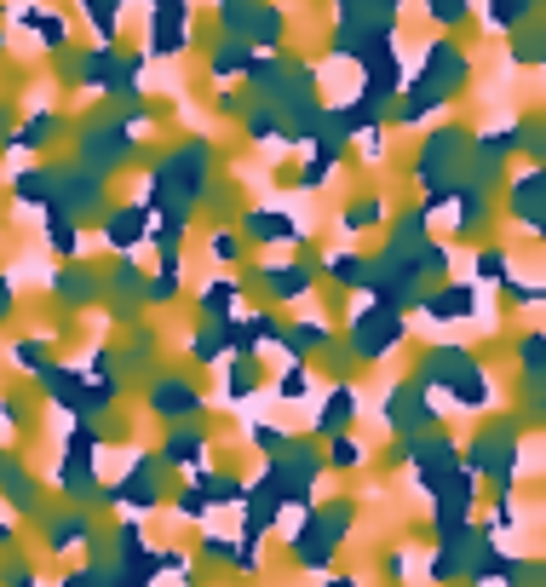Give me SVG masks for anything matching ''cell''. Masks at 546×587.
I'll return each instance as SVG.
<instances>
[{
  "instance_id": "obj_39",
  "label": "cell",
  "mask_w": 546,
  "mask_h": 587,
  "mask_svg": "<svg viewBox=\"0 0 546 587\" xmlns=\"http://www.w3.org/2000/svg\"><path fill=\"white\" fill-rule=\"evenodd\" d=\"M173 455H184V461H190V455H202V438H173Z\"/></svg>"
},
{
  "instance_id": "obj_2",
  "label": "cell",
  "mask_w": 546,
  "mask_h": 587,
  "mask_svg": "<svg viewBox=\"0 0 546 587\" xmlns=\"http://www.w3.org/2000/svg\"><path fill=\"white\" fill-rule=\"evenodd\" d=\"M460 162H472V139H466V133H455V127H443V133H432V139H426L420 162H414V173H420V185H432V190H455V185H443V179H449Z\"/></svg>"
},
{
  "instance_id": "obj_30",
  "label": "cell",
  "mask_w": 546,
  "mask_h": 587,
  "mask_svg": "<svg viewBox=\"0 0 546 587\" xmlns=\"http://www.w3.org/2000/svg\"><path fill=\"white\" fill-rule=\"evenodd\" d=\"M512 58H524V64H541V29H524V41L512 35Z\"/></svg>"
},
{
  "instance_id": "obj_4",
  "label": "cell",
  "mask_w": 546,
  "mask_h": 587,
  "mask_svg": "<svg viewBox=\"0 0 546 587\" xmlns=\"http://www.w3.org/2000/svg\"><path fill=\"white\" fill-rule=\"evenodd\" d=\"M133 127H144V116L115 121V127H92L87 139H81V162H87L92 173H110V167L133 150Z\"/></svg>"
},
{
  "instance_id": "obj_14",
  "label": "cell",
  "mask_w": 546,
  "mask_h": 587,
  "mask_svg": "<svg viewBox=\"0 0 546 587\" xmlns=\"http://www.w3.org/2000/svg\"><path fill=\"white\" fill-rule=\"evenodd\" d=\"M156 403L167 409V421H179V415H196V409H202V398H196L190 386H179V380H161V386H156Z\"/></svg>"
},
{
  "instance_id": "obj_8",
  "label": "cell",
  "mask_w": 546,
  "mask_h": 587,
  "mask_svg": "<svg viewBox=\"0 0 546 587\" xmlns=\"http://www.w3.org/2000/svg\"><path fill=\"white\" fill-rule=\"evenodd\" d=\"M242 225H248V242H265V248H276V242H294V236H305L299 231V219L294 213H248V219H242Z\"/></svg>"
},
{
  "instance_id": "obj_9",
  "label": "cell",
  "mask_w": 546,
  "mask_h": 587,
  "mask_svg": "<svg viewBox=\"0 0 546 587\" xmlns=\"http://www.w3.org/2000/svg\"><path fill=\"white\" fill-rule=\"evenodd\" d=\"M265 294L271 300H305L311 294V265H265Z\"/></svg>"
},
{
  "instance_id": "obj_24",
  "label": "cell",
  "mask_w": 546,
  "mask_h": 587,
  "mask_svg": "<svg viewBox=\"0 0 546 587\" xmlns=\"http://www.w3.org/2000/svg\"><path fill=\"white\" fill-rule=\"evenodd\" d=\"M52 133H58V116H35L12 144H23V150H41V144H52Z\"/></svg>"
},
{
  "instance_id": "obj_6",
  "label": "cell",
  "mask_w": 546,
  "mask_h": 587,
  "mask_svg": "<svg viewBox=\"0 0 546 587\" xmlns=\"http://www.w3.org/2000/svg\"><path fill=\"white\" fill-rule=\"evenodd\" d=\"M144 236H150V213L144 208H115L110 219H104V242H110L115 254H133Z\"/></svg>"
},
{
  "instance_id": "obj_16",
  "label": "cell",
  "mask_w": 546,
  "mask_h": 587,
  "mask_svg": "<svg viewBox=\"0 0 546 587\" xmlns=\"http://www.w3.org/2000/svg\"><path fill=\"white\" fill-rule=\"evenodd\" d=\"M541 12V0H489V24L495 29H518Z\"/></svg>"
},
{
  "instance_id": "obj_15",
  "label": "cell",
  "mask_w": 546,
  "mask_h": 587,
  "mask_svg": "<svg viewBox=\"0 0 546 587\" xmlns=\"http://www.w3.org/2000/svg\"><path fill=\"white\" fill-rule=\"evenodd\" d=\"M322 271L340 282V288H368V259L363 254H328V265H322Z\"/></svg>"
},
{
  "instance_id": "obj_1",
  "label": "cell",
  "mask_w": 546,
  "mask_h": 587,
  "mask_svg": "<svg viewBox=\"0 0 546 587\" xmlns=\"http://www.w3.org/2000/svg\"><path fill=\"white\" fill-rule=\"evenodd\" d=\"M397 340H403V311L386 306V300H374V306H363L351 317V352L363 357V363L386 357Z\"/></svg>"
},
{
  "instance_id": "obj_10",
  "label": "cell",
  "mask_w": 546,
  "mask_h": 587,
  "mask_svg": "<svg viewBox=\"0 0 546 587\" xmlns=\"http://www.w3.org/2000/svg\"><path fill=\"white\" fill-rule=\"evenodd\" d=\"M46 242H52V248H58L64 259L81 254V231H75V213L58 208V202H46Z\"/></svg>"
},
{
  "instance_id": "obj_11",
  "label": "cell",
  "mask_w": 546,
  "mask_h": 587,
  "mask_svg": "<svg viewBox=\"0 0 546 587\" xmlns=\"http://www.w3.org/2000/svg\"><path fill=\"white\" fill-rule=\"evenodd\" d=\"M541 202H546L541 173H524V179L512 185V213H524V225H529V231H541Z\"/></svg>"
},
{
  "instance_id": "obj_22",
  "label": "cell",
  "mask_w": 546,
  "mask_h": 587,
  "mask_svg": "<svg viewBox=\"0 0 546 587\" xmlns=\"http://www.w3.org/2000/svg\"><path fill=\"white\" fill-rule=\"evenodd\" d=\"M460 190V185H455ZM483 219H489V202H483V190L472 185V190H460V231H478Z\"/></svg>"
},
{
  "instance_id": "obj_32",
  "label": "cell",
  "mask_w": 546,
  "mask_h": 587,
  "mask_svg": "<svg viewBox=\"0 0 546 587\" xmlns=\"http://www.w3.org/2000/svg\"><path fill=\"white\" fill-rule=\"evenodd\" d=\"M524 375H529V380H541V329H529V334H524Z\"/></svg>"
},
{
  "instance_id": "obj_17",
  "label": "cell",
  "mask_w": 546,
  "mask_h": 587,
  "mask_svg": "<svg viewBox=\"0 0 546 587\" xmlns=\"http://www.w3.org/2000/svg\"><path fill=\"white\" fill-rule=\"evenodd\" d=\"M248 70V41L242 35H225L219 47H213V75H242Z\"/></svg>"
},
{
  "instance_id": "obj_38",
  "label": "cell",
  "mask_w": 546,
  "mask_h": 587,
  "mask_svg": "<svg viewBox=\"0 0 546 587\" xmlns=\"http://www.w3.org/2000/svg\"><path fill=\"white\" fill-rule=\"evenodd\" d=\"M334 467H357V444H345L340 438V444H334Z\"/></svg>"
},
{
  "instance_id": "obj_35",
  "label": "cell",
  "mask_w": 546,
  "mask_h": 587,
  "mask_svg": "<svg viewBox=\"0 0 546 587\" xmlns=\"http://www.w3.org/2000/svg\"><path fill=\"white\" fill-rule=\"evenodd\" d=\"M478 277H483V282L506 277V254H495V248H489V254H478Z\"/></svg>"
},
{
  "instance_id": "obj_27",
  "label": "cell",
  "mask_w": 546,
  "mask_h": 587,
  "mask_svg": "<svg viewBox=\"0 0 546 587\" xmlns=\"http://www.w3.org/2000/svg\"><path fill=\"white\" fill-rule=\"evenodd\" d=\"M110 288H115V294H138V300H144V277H138V265H133V259H121V265H115Z\"/></svg>"
},
{
  "instance_id": "obj_26",
  "label": "cell",
  "mask_w": 546,
  "mask_h": 587,
  "mask_svg": "<svg viewBox=\"0 0 546 587\" xmlns=\"http://www.w3.org/2000/svg\"><path fill=\"white\" fill-rule=\"evenodd\" d=\"M259 0H219V18H225V35H242L248 29V12Z\"/></svg>"
},
{
  "instance_id": "obj_7",
  "label": "cell",
  "mask_w": 546,
  "mask_h": 587,
  "mask_svg": "<svg viewBox=\"0 0 546 587\" xmlns=\"http://www.w3.org/2000/svg\"><path fill=\"white\" fill-rule=\"evenodd\" d=\"M420 306H426V317H437V323H449V317H472V311H478V288L449 282V288H437V294H420Z\"/></svg>"
},
{
  "instance_id": "obj_21",
  "label": "cell",
  "mask_w": 546,
  "mask_h": 587,
  "mask_svg": "<svg viewBox=\"0 0 546 587\" xmlns=\"http://www.w3.org/2000/svg\"><path fill=\"white\" fill-rule=\"evenodd\" d=\"M236 294H242V282H236V277L213 282V288H207V294H202V311H207V317H213V323H225V311L236 306Z\"/></svg>"
},
{
  "instance_id": "obj_18",
  "label": "cell",
  "mask_w": 546,
  "mask_h": 587,
  "mask_svg": "<svg viewBox=\"0 0 546 587\" xmlns=\"http://www.w3.org/2000/svg\"><path fill=\"white\" fill-rule=\"evenodd\" d=\"M81 12L92 18L98 41H104V47H115V18H121V0H81Z\"/></svg>"
},
{
  "instance_id": "obj_5",
  "label": "cell",
  "mask_w": 546,
  "mask_h": 587,
  "mask_svg": "<svg viewBox=\"0 0 546 587\" xmlns=\"http://www.w3.org/2000/svg\"><path fill=\"white\" fill-rule=\"evenodd\" d=\"M184 18H190V6H184V0H156V29H150V52L173 58V52L184 47Z\"/></svg>"
},
{
  "instance_id": "obj_25",
  "label": "cell",
  "mask_w": 546,
  "mask_h": 587,
  "mask_svg": "<svg viewBox=\"0 0 546 587\" xmlns=\"http://www.w3.org/2000/svg\"><path fill=\"white\" fill-rule=\"evenodd\" d=\"M190 352H196V363H213V357L225 352V329H219V323H207V329L190 340Z\"/></svg>"
},
{
  "instance_id": "obj_36",
  "label": "cell",
  "mask_w": 546,
  "mask_h": 587,
  "mask_svg": "<svg viewBox=\"0 0 546 587\" xmlns=\"http://www.w3.org/2000/svg\"><path fill=\"white\" fill-rule=\"evenodd\" d=\"M207 248H213V259H236V254H242V242H236V231H219L213 242H207Z\"/></svg>"
},
{
  "instance_id": "obj_34",
  "label": "cell",
  "mask_w": 546,
  "mask_h": 587,
  "mask_svg": "<svg viewBox=\"0 0 546 587\" xmlns=\"http://www.w3.org/2000/svg\"><path fill=\"white\" fill-rule=\"evenodd\" d=\"M328 167H334V156H311V167L299 173V185H305V190H317L322 179H328Z\"/></svg>"
},
{
  "instance_id": "obj_33",
  "label": "cell",
  "mask_w": 546,
  "mask_h": 587,
  "mask_svg": "<svg viewBox=\"0 0 546 587\" xmlns=\"http://www.w3.org/2000/svg\"><path fill=\"white\" fill-rule=\"evenodd\" d=\"M305 386H311V380H305V369H299V363L276 380V392H282V398H305Z\"/></svg>"
},
{
  "instance_id": "obj_12",
  "label": "cell",
  "mask_w": 546,
  "mask_h": 587,
  "mask_svg": "<svg viewBox=\"0 0 546 587\" xmlns=\"http://www.w3.org/2000/svg\"><path fill=\"white\" fill-rule=\"evenodd\" d=\"M351 415H357V392H351V386H334V392L322 398L317 426L322 432H340V426H351Z\"/></svg>"
},
{
  "instance_id": "obj_40",
  "label": "cell",
  "mask_w": 546,
  "mask_h": 587,
  "mask_svg": "<svg viewBox=\"0 0 546 587\" xmlns=\"http://www.w3.org/2000/svg\"><path fill=\"white\" fill-rule=\"evenodd\" d=\"M0 127H6V116H0Z\"/></svg>"
},
{
  "instance_id": "obj_19",
  "label": "cell",
  "mask_w": 546,
  "mask_h": 587,
  "mask_svg": "<svg viewBox=\"0 0 546 587\" xmlns=\"http://www.w3.org/2000/svg\"><path fill=\"white\" fill-rule=\"evenodd\" d=\"M12 185H18V202H35V208L52 202V173H41V167H23Z\"/></svg>"
},
{
  "instance_id": "obj_23",
  "label": "cell",
  "mask_w": 546,
  "mask_h": 587,
  "mask_svg": "<svg viewBox=\"0 0 546 587\" xmlns=\"http://www.w3.org/2000/svg\"><path fill=\"white\" fill-rule=\"evenodd\" d=\"M225 380H230V398H242L259 386V369H253V357H230L225 363Z\"/></svg>"
},
{
  "instance_id": "obj_37",
  "label": "cell",
  "mask_w": 546,
  "mask_h": 587,
  "mask_svg": "<svg viewBox=\"0 0 546 587\" xmlns=\"http://www.w3.org/2000/svg\"><path fill=\"white\" fill-rule=\"evenodd\" d=\"M144 357H156V340H150V334H138L133 346H127V363H144Z\"/></svg>"
},
{
  "instance_id": "obj_31",
  "label": "cell",
  "mask_w": 546,
  "mask_h": 587,
  "mask_svg": "<svg viewBox=\"0 0 546 587\" xmlns=\"http://www.w3.org/2000/svg\"><path fill=\"white\" fill-rule=\"evenodd\" d=\"M426 12H432L437 24H460L466 18V0H426Z\"/></svg>"
},
{
  "instance_id": "obj_28",
  "label": "cell",
  "mask_w": 546,
  "mask_h": 587,
  "mask_svg": "<svg viewBox=\"0 0 546 587\" xmlns=\"http://www.w3.org/2000/svg\"><path fill=\"white\" fill-rule=\"evenodd\" d=\"M29 24L41 29L46 47H64V18H52V12H29Z\"/></svg>"
},
{
  "instance_id": "obj_29",
  "label": "cell",
  "mask_w": 546,
  "mask_h": 587,
  "mask_svg": "<svg viewBox=\"0 0 546 587\" xmlns=\"http://www.w3.org/2000/svg\"><path fill=\"white\" fill-rule=\"evenodd\" d=\"M380 219H386L380 202H357V208L345 213V231H363V225H380Z\"/></svg>"
},
{
  "instance_id": "obj_3",
  "label": "cell",
  "mask_w": 546,
  "mask_h": 587,
  "mask_svg": "<svg viewBox=\"0 0 546 587\" xmlns=\"http://www.w3.org/2000/svg\"><path fill=\"white\" fill-rule=\"evenodd\" d=\"M460 81H466V52H460L455 41H432V47H426V70L414 75V87H420V93L449 98Z\"/></svg>"
},
{
  "instance_id": "obj_13",
  "label": "cell",
  "mask_w": 546,
  "mask_h": 587,
  "mask_svg": "<svg viewBox=\"0 0 546 587\" xmlns=\"http://www.w3.org/2000/svg\"><path fill=\"white\" fill-rule=\"evenodd\" d=\"M81 81H87V87L115 93V81H121V70H115V47H104V41H98V47H92V58L81 64Z\"/></svg>"
},
{
  "instance_id": "obj_20",
  "label": "cell",
  "mask_w": 546,
  "mask_h": 587,
  "mask_svg": "<svg viewBox=\"0 0 546 587\" xmlns=\"http://www.w3.org/2000/svg\"><path fill=\"white\" fill-rule=\"evenodd\" d=\"M52 288H58L64 300H75V306H87L92 294H98V277H92V271H81V265H75V271H64V277H52Z\"/></svg>"
}]
</instances>
